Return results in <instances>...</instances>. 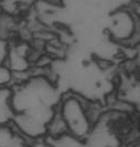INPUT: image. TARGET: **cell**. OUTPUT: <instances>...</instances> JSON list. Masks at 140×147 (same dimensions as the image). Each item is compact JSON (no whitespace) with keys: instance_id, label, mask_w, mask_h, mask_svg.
<instances>
[{"instance_id":"obj_1","label":"cell","mask_w":140,"mask_h":147,"mask_svg":"<svg viewBox=\"0 0 140 147\" xmlns=\"http://www.w3.org/2000/svg\"><path fill=\"white\" fill-rule=\"evenodd\" d=\"M85 102L87 98L70 92L60 97L57 105L58 112L67 124L69 135L83 143L88 141L93 131V125L87 113Z\"/></svg>"},{"instance_id":"obj_2","label":"cell","mask_w":140,"mask_h":147,"mask_svg":"<svg viewBox=\"0 0 140 147\" xmlns=\"http://www.w3.org/2000/svg\"><path fill=\"white\" fill-rule=\"evenodd\" d=\"M137 25L138 23L131 12L123 9L115 11L109 28L112 39L117 42H131L137 31Z\"/></svg>"},{"instance_id":"obj_3","label":"cell","mask_w":140,"mask_h":147,"mask_svg":"<svg viewBox=\"0 0 140 147\" xmlns=\"http://www.w3.org/2000/svg\"><path fill=\"white\" fill-rule=\"evenodd\" d=\"M69 135L68 127L61 115L58 112L57 108L54 112L53 117L46 124V136L54 142L59 141L62 137Z\"/></svg>"}]
</instances>
